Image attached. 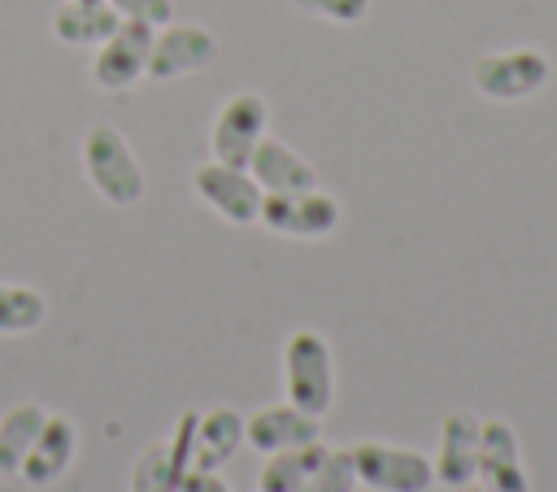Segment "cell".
<instances>
[{"label":"cell","mask_w":557,"mask_h":492,"mask_svg":"<svg viewBox=\"0 0 557 492\" xmlns=\"http://www.w3.org/2000/svg\"><path fill=\"white\" fill-rule=\"evenodd\" d=\"M283 388H287V401L305 414H326L331 401H335V357H331V344L313 331V327H300L283 340Z\"/></svg>","instance_id":"obj_2"},{"label":"cell","mask_w":557,"mask_h":492,"mask_svg":"<svg viewBox=\"0 0 557 492\" xmlns=\"http://www.w3.org/2000/svg\"><path fill=\"white\" fill-rule=\"evenodd\" d=\"M152 35L157 26L144 22H122L104 44H96V61H91V83L100 91H126L148 74V52H152Z\"/></svg>","instance_id":"obj_9"},{"label":"cell","mask_w":557,"mask_h":492,"mask_svg":"<svg viewBox=\"0 0 557 492\" xmlns=\"http://www.w3.org/2000/svg\"><path fill=\"white\" fill-rule=\"evenodd\" d=\"M357 483L374 492H431L435 488V466L418 448H400L387 440H357L348 444Z\"/></svg>","instance_id":"obj_4"},{"label":"cell","mask_w":557,"mask_h":492,"mask_svg":"<svg viewBox=\"0 0 557 492\" xmlns=\"http://www.w3.org/2000/svg\"><path fill=\"white\" fill-rule=\"evenodd\" d=\"M74 453H78V427L61 414H48L30 453H26V462H22V470H17V479L30 483V488H44V483H52L70 470Z\"/></svg>","instance_id":"obj_14"},{"label":"cell","mask_w":557,"mask_h":492,"mask_svg":"<svg viewBox=\"0 0 557 492\" xmlns=\"http://www.w3.org/2000/svg\"><path fill=\"white\" fill-rule=\"evenodd\" d=\"M292 9L322 17V22H335V26H352L370 13V0H292Z\"/></svg>","instance_id":"obj_22"},{"label":"cell","mask_w":557,"mask_h":492,"mask_svg":"<svg viewBox=\"0 0 557 492\" xmlns=\"http://www.w3.org/2000/svg\"><path fill=\"white\" fill-rule=\"evenodd\" d=\"M265 131H270V104L257 91H235L231 100H222V109L213 113V126H209L213 161L248 170V161H252L257 144L265 139Z\"/></svg>","instance_id":"obj_5"},{"label":"cell","mask_w":557,"mask_h":492,"mask_svg":"<svg viewBox=\"0 0 557 492\" xmlns=\"http://www.w3.org/2000/svg\"><path fill=\"white\" fill-rule=\"evenodd\" d=\"M178 492H231V483H226L218 470H196V466H187Z\"/></svg>","instance_id":"obj_24"},{"label":"cell","mask_w":557,"mask_h":492,"mask_svg":"<svg viewBox=\"0 0 557 492\" xmlns=\"http://www.w3.org/2000/svg\"><path fill=\"white\" fill-rule=\"evenodd\" d=\"M344 209L331 192L322 187H305V192H265L261 196V218L274 235H287V239H322L339 226Z\"/></svg>","instance_id":"obj_6"},{"label":"cell","mask_w":557,"mask_h":492,"mask_svg":"<svg viewBox=\"0 0 557 492\" xmlns=\"http://www.w3.org/2000/svg\"><path fill=\"white\" fill-rule=\"evenodd\" d=\"M191 192L231 226H252L261 218V183L244 170V165H222V161H205L191 170Z\"/></svg>","instance_id":"obj_8"},{"label":"cell","mask_w":557,"mask_h":492,"mask_svg":"<svg viewBox=\"0 0 557 492\" xmlns=\"http://www.w3.org/2000/svg\"><path fill=\"white\" fill-rule=\"evenodd\" d=\"M244 444V418L231 405H218L209 414H196L191 435V466L196 470H222Z\"/></svg>","instance_id":"obj_17"},{"label":"cell","mask_w":557,"mask_h":492,"mask_svg":"<svg viewBox=\"0 0 557 492\" xmlns=\"http://www.w3.org/2000/svg\"><path fill=\"white\" fill-rule=\"evenodd\" d=\"M479 427L483 418H474L470 409H453L440 422V448H435V483L444 488H466L474 483V466H479Z\"/></svg>","instance_id":"obj_12"},{"label":"cell","mask_w":557,"mask_h":492,"mask_svg":"<svg viewBox=\"0 0 557 492\" xmlns=\"http://www.w3.org/2000/svg\"><path fill=\"white\" fill-rule=\"evenodd\" d=\"M44 418H48V409L39 401H22L0 418V479H17Z\"/></svg>","instance_id":"obj_19"},{"label":"cell","mask_w":557,"mask_h":492,"mask_svg":"<svg viewBox=\"0 0 557 492\" xmlns=\"http://www.w3.org/2000/svg\"><path fill=\"white\" fill-rule=\"evenodd\" d=\"M122 26L109 0H65L52 9V35L70 48H96Z\"/></svg>","instance_id":"obj_15"},{"label":"cell","mask_w":557,"mask_h":492,"mask_svg":"<svg viewBox=\"0 0 557 492\" xmlns=\"http://www.w3.org/2000/svg\"><path fill=\"white\" fill-rule=\"evenodd\" d=\"M48 318V300L30 283H0V335H26Z\"/></svg>","instance_id":"obj_20"},{"label":"cell","mask_w":557,"mask_h":492,"mask_svg":"<svg viewBox=\"0 0 557 492\" xmlns=\"http://www.w3.org/2000/svg\"><path fill=\"white\" fill-rule=\"evenodd\" d=\"M553 78V61L540 48H496L470 61V87L492 104H513L544 91Z\"/></svg>","instance_id":"obj_3"},{"label":"cell","mask_w":557,"mask_h":492,"mask_svg":"<svg viewBox=\"0 0 557 492\" xmlns=\"http://www.w3.org/2000/svg\"><path fill=\"white\" fill-rule=\"evenodd\" d=\"M461 492H492V488H483V483H466Z\"/></svg>","instance_id":"obj_25"},{"label":"cell","mask_w":557,"mask_h":492,"mask_svg":"<svg viewBox=\"0 0 557 492\" xmlns=\"http://www.w3.org/2000/svg\"><path fill=\"white\" fill-rule=\"evenodd\" d=\"M357 488V466L348 448H326V457L313 466L300 492H352Z\"/></svg>","instance_id":"obj_21"},{"label":"cell","mask_w":557,"mask_h":492,"mask_svg":"<svg viewBox=\"0 0 557 492\" xmlns=\"http://www.w3.org/2000/svg\"><path fill=\"white\" fill-rule=\"evenodd\" d=\"M318 435H322V418L296 409L292 401H283V405H265V409H257V414L244 418V444L257 448V453L296 448V444L318 440Z\"/></svg>","instance_id":"obj_13"},{"label":"cell","mask_w":557,"mask_h":492,"mask_svg":"<svg viewBox=\"0 0 557 492\" xmlns=\"http://www.w3.org/2000/svg\"><path fill=\"white\" fill-rule=\"evenodd\" d=\"M474 483L492 488V492H531L527 466H522V448H518V431L505 418H483L479 427V466H474Z\"/></svg>","instance_id":"obj_11"},{"label":"cell","mask_w":557,"mask_h":492,"mask_svg":"<svg viewBox=\"0 0 557 492\" xmlns=\"http://www.w3.org/2000/svg\"><path fill=\"white\" fill-rule=\"evenodd\" d=\"M83 174L96 187V196L117 205V209L139 205L144 192H148L144 165H139L135 148L126 144V135L113 122H91L83 131Z\"/></svg>","instance_id":"obj_1"},{"label":"cell","mask_w":557,"mask_h":492,"mask_svg":"<svg viewBox=\"0 0 557 492\" xmlns=\"http://www.w3.org/2000/svg\"><path fill=\"white\" fill-rule=\"evenodd\" d=\"M122 22H144V26H165L174 22V0H109Z\"/></svg>","instance_id":"obj_23"},{"label":"cell","mask_w":557,"mask_h":492,"mask_svg":"<svg viewBox=\"0 0 557 492\" xmlns=\"http://www.w3.org/2000/svg\"><path fill=\"white\" fill-rule=\"evenodd\" d=\"M191 435H196V414H178L170 440H152L135 466H131V492H178L183 470L191 466Z\"/></svg>","instance_id":"obj_10"},{"label":"cell","mask_w":557,"mask_h":492,"mask_svg":"<svg viewBox=\"0 0 557 492\" xmlns=\"http://www.w3.org/2000/svg\"><path fill=\"white\" fill-rule=\"evenodd\" d=\"M218 57V35L200 22H165L152 35V52H148V74L152 83H174L183 74H196L205 65H213Z\"/></svg>","instance_id":"obj_7"},{"label":"cell","mask_w":557,"mask_h":492,"mask_svg":"<svg viewBox=\"0 0 557 492\" xmlns=\"http://www.w3.org/2000/svg\"><path fill=\"white\" fill-rule=\"evenodd\" d=\"M331 444L318 440H305L296 448H278V453H265V466L257 475V492H300L305 479L313 475V466L326 457Z\"/></svg>","instance_id":"obj_18"},{"label":"cell","mask_w":557,"mask_h":492,"mask_svg":"<svg viewBox=\"0 0 557 492\" xmlns=\"http://www.w3.org/2000/svg\"><path fill=\"white\" fill-rule=\"evenodd\" d=\"M248 174L261 183V192H305V187H318V170L296 152L287 148L283 139H261L252 161H248Z\"/></svg>","instance_id":"obj_16"}]
</instances>
